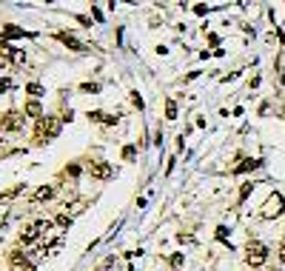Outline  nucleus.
Segmentation results:
<instances>
[{"label":"nucleus","instance_id":"f257e3e1","mask_svg":"<svg viewBox=\"0 0 285 271\" xmlns=\"http://www.w3.org/2000/svg\"><path fill=\"white\" fill-rule=\"evenodd\" d=\"M265 260H268V249H265V243L251 240L248 246H245V263H248L251 269H260Z\"/></svg>","mask_w":285,"mask_h":271},{"label":"nucleus","instance_id":"f03ea898","mask_svg":"<svg viewBox=\"0 0 285 271\" xmlns=\"http://www.w3.org/2000/svg\"><path fill=\"white\" fill-rule=\"evenodd\" d=\"M283 211H285V197L280 192L268 194V200H265V203H262V208H260L262 220H274V217H280Z\"/></svg>","mask_w":285,"mask_h":271},{"label":"nucleus","instance_id":"7ed1b4c3","mask_svg":"<svg viewBox=\"0 0 285 271\" xmlns=\"http://www.w3.org/2000/svg\"><path fill=\"white\" fill-rule=\"evenodd\" d=\"M60 123H63V120H57V117H40V120H37V143L52 140V137L60 132Z\"/></svg>","mask_w":285,"mask_h":271},{"label":"nucleus","instance_id":"20e7f679","mask_svg":"<svg viewBox=\"0 0 285 271\" xmlns=\"http://www.w3.org/2000/svg\"><path fill=\"white\" fill-rule=\"evenodd\" d=\"M23 120H26V114H23V112H14V109H11V112L3 114V120H0V129H3V132H20V129H23Z\"/></svg>","mask_w":285,"mask_h":271},{"label":"nucleus","instance_id":"39448f33","mask_svg":"<svg viewBox=\"0 0 285 271\" xmlns=\"http://www.w3.org/2000/svg\"><path fill=\"white\" fill-rule=\"evenodd\" d=\"M46 228H49V223H46V220H37V223H32V226H26L20 231V243H34V240L40 237Z\"/></svg>","mask_w":285,"mask_h":271},{"label":"nucleus","instance_id":"423d86ee","mask_svg":"<svg viewBox=\"0 0 285 271\" xmlns=\"http://www.w3.org/2000/svg\"><path fill=\"white\" fill-rule=\"evenodd\" d=\"M89 171L94 180H112L114 177V169L109 166V163H103V160H94V163H89Z\"/></svg>","mask_w":285,"mask_h":271},{"label":"nucleus","instance_id":"0eeeda50","mask_svg":"<svg viewBox=\"0 0 285 271\" xmlns=\"http://www.w3.org/2000/svg\"><path fill=\"white\" fill-rule=\"evenodd\" d=\"M0 49H3V55L9 57V60L14 63V66H26V52H20V49H11L9 43H6V46H0Z\"/></svg>","mask_w":285,"mask_h":271},{"label":"nucleus","instance_id":"6e6552de","mask_svg":"<svg viewBox=\"0 0 285 271\" xmlns=\"http://www.w3.org/2000/svg\"><path fill=\"white\" fill-rule=\"evenodd\" d=\"M57 40H60L63 46H68V49H74V52H83V49H86L74 34H68V32H60V34H57Z\"/></svg>","mask_w":285,"mask_h":271},{"label":"nucleus","instance_id":"1a4fd4ad","mask_svg":"<svg viewBox=\"0 0 285 271\" xmlns=\"http://www.w3.org/2000/svg\"><path fill=\"white\" fill-rule=\"evenodd\" d=\"M3 37H6V40H9V37H11V40H20V37H34V34L32 32H23V29H17V26H11V23H9V26L3 29Z\"/></svg>","mask_w":285,"mask_h":271},{"label":"nucleus","instance_id":"9d476101","mask_svg":"<svg viewBox=\"0 0 285 271\" xmlns=\"http://www.w3.org/2000/svg\"><path fill=\"white\" fill-rule=\"evenodd\" d=\"M89 120H97V123H106V126H114L120 117L117 114H103V112H89Z\"/></svg>","mask_w":285,"mask_h":271},{"label":"nucleus","instance_id":"9b49d317","mask_svg":"<svg viewBox=\"0 0 285 271\" xmlns=\"http://www.w3.org/2000/svg\"><path fill=\"white\" fill-rule=\"evenodd\" d=\"M262 166V160H242V163H237L234 166V174H242V171H254V169H260Z\"/></svg>","mask_w":285,"mask_h":271},{"label":"nucleus","instance_id":"f8f14e48","mask_svg":"<svg viewBox=\"0 0 285 271\" xmlns=\"http://www.w3.org/2000/svg\"><path fill=\"white\" fill-rule=\"evenodd\" d=\"M52 189H49V186H43V189H37V192H34V197H32V203H49V200H52Z\"/></svg>","mask_w":285,"mask_h":271},{"label":"nucleus","instance_id":"ddd939ff","mask_svg":"<svg viewBox=\"0 0 285 271\" xmlns=\"http://www.w3.org/2000/svg\"><path fill=\"white\" fill-rule=\"evenodd\" d=\"M26 114H29V117H34V120H40V117H43L40 103H37V100H29V103H26Z\"/></svg>","mask_w":285,"mask_h":271},{"label":"nucleus","instance_id":"4468645a","mask_svg":"<svg viewBox=\"0 0 285 271\" xmlns=\"http://www.w3.org/2000/svg\"><path fill=\"white\" fill-rule=\"evenodd\" d=\"M177 114H180V112H177V103L169 100V103H166V117H169V120H177Z\"/></svg>","mask_w":285,"mask_h":271},{"label":"nucleus","instance_id":"2eb2a0df","mask_svg":"<svg viewBox=\"0 0 285 271\" xmlns=\"http://www.w3.org/2000/svg\"><path fill=\"white\" fill-rule=\"evenodd\" d=\"M80 91H83V94H97V91H100V86H97V83H83V86H80Z\"/></svg>","mask_w":285,"mask_h":271},{"label":"nucleus","instance_id":"dca6fc26","mask_svg":"<svg viewBox=\"0 0 285 271\" xmlns=\"http://www.w3.org/2000/svg\"><path fill=\"white\" fill-rule=\"evenodd\" d=\"M26 91H29V97H40V94H43V86H37V83H29V86H26Z\"/></svg>","mask_w":285,"mask_h":271},{"label":"nucleus","instance_id":"f3484780","mask_svg":"<svg viewBox=\"0 0 285 271\" xmlns=\"http://www.w3.org/2000/svg\"><path fill=\"white\" fill-rule=\"evenodd\" d=\"M251 192H254V183H245V186L239 189V203H242V200H245V197H248Z\"/></svg>","mask_w":285,"mask_h":271},{"label":"nucleus","instance_id":"a211bd4d","mask_svg":"<svg viewBox=\"0 0 285 271\" xmlns=\"http://www.w3.org/2000/svg\"><path fill=\"white\" fill-rule=\"evenodd\" d=\"M134 154H137V146H125L123 148V157L125 160H134Z\"/></svg>","mask_w":285,"mask_h":271},{"label":"nucleus","instance_id":"6ab92c4d","mask_svg":"<svg viewBox=\"0 0 285 271\" xmlns=\"http://www.w3.org/2000/svg\"><path fill=\"white\" fill-rule=\"evenodd\" d=\"M57 226H60V228H68V226H71V217L60 214V217H57Z\"/></svg>","mask_w":285,"mask_h":271},{"label":"nucleus","instance_id":"aec40b11","mask_svg":"<svg viewBox=\"0 0 285 271\" xmlns=\"http://www.w3.org/2000/svg\"><path fill=\"white\" fill-rule=\"evenodd\" d=\"M131 100H134V106H137V109H143V97H140L137 91H131Z\"/></svg>","mask_w":285,"mask_h":271},{"label":"nucleus","instance_id":"412c9836","mask_svg":"<svg viewBox=\"0 0 285 271\" xmlns=\"http://www.w3.org/2000/svg\"><path fill=\"white\" fill-rule=\"evenodd\" d=\"M171 266H174V269H180V266H182V257H180V254H174V257H171Z\"/></svg>","mask_w":285,"mask_h":271},{"label":"nucleus","instance_id":"4be33fe9","mask_svg":"<svg viewBox=\"0 0 285 271\" xmlns=\"http://www.w3.org/2000/svg\"><path fill=\"white\" fill-rule=\"evenodd\" d=\"M226 234H228V228H226V226L217 228V240H226Z\"/></svg>","mask_w":285,"mask_h":271},{"label":"nucleus","instance_id":"5701e85b","mask_svg":"<svg viewBox=\"0 0 285 271\" xmlns=\"http://www.w3.org/2000/svg\"><path fill=\"white\" fill-rule=\"evenodd\" d=\"M280 260H283V266H285V243L280 246Z\"/></svg>","mask_w":285,"mask_h":271},{"label":"nucleus","instance_id":"b1692460","mask_svg":"<svg viewBox=\"0 0 285 271\" xmlns=\"http://www.w3.org/2000/svg\"><path fill=\"white\" fill-rule=\"evenodd\" d=\"M283 83H285V71H283Z\"/></svg>","mask_w":285,"mask_h":271},{"label":"nucleus","instance_id":"393cba45","mask_svg":"<svg viewBox=\"0 0 285 271\" xmlns=\"http://www.w3.org/2000/svg\"><path fill=\"white\" fill-rule=\"evenodd\" d=\"M0 66H3V63H0Z\"/></svg>","mask_w":285,"mask_h":271}]
</instances>
